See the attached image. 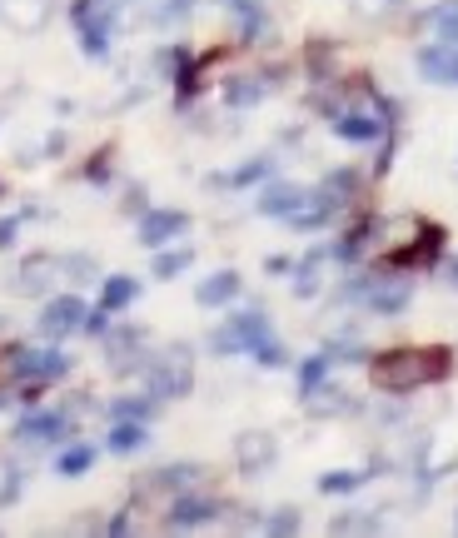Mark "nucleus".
<instances>
[{"instance_id": "obj_29", "label": "nucleus", "mask_w": 458, "mask_h": 538, "mask_svg": "<svg viewBox=\"0 0 458 538\" xmlns=\"http://www.w3.org/2000/svg\"><path fill=\"white\" fill-rule=\"evenodd\" d=\"M249 359H254L260 369H290V350H284V344L274 340V334H264V340L249 350Z\"/></svg>"}, {"instance_id": "obj_17", "label": "nucleus", "mask_w": 458, "mask_h": 538, "mask_svg": "<svg viewBox=\"0 0 458 538\" xmlns=\"http://www.w3.org/2000/svg\"><path fill=\"white\" fill-rule=\"evenodd\" d=\"M70 374V354H60L56 344L50 350H30V374L25 384H56V379Z\"/></svg>"}, {"instance_id": "obj_32", "label": "nucleus", "mask_w": 458, "mask_h": 538, "mask_svg": "<svg viewBox=\"0 0 458 538\" xmlns=\"http://www.w3.org/2000/svg\"><path fill=\"white\" fill-rule=\"evenodd\" d=\"M349 10L359 20H389L393 10H403V0H349Z\"/></svg>"}, {"instance_id": "obj_13", "label": "nucleus", "mask_w": 458, "mask_h": 538, "mask_svg": "<svg viewBox=\"0 0 458 538\" xmlns=\"http://www.w3.org/2000/svg\"><path fill=\"white\" fill-rule=\"evenodd\" d=\"M329 130H334L339 140H349V145H374V140H383V115L374 105H369V110H344V115L329 120Z\"/></svg>"}, {"instance_id": "obj_30", "label": "nucleus", "mask_w": 458, "mask_h": 538, "mask_svg": "<svg viewBox=\"0 0 458 538\" xmlns=\"http://www.w3.org/2000/svg\"><path fill=\"white\" fill-rule=\"evenodd\" d=\"M95 463V449L90 444H70V449H60V459H56V469L66 473V479H80L85 469Z\"/></svg>"}, {"instance_id": "obj_38", "label": "nucleus", "mask_w": 458, "mask_h": 538, "mask_svg": "<svg viewBox=\"0 0 458 538\" xmlns=\"http://www.w3.org/2000/svg\"><path fill=\"white\" fill-rule=\"evenodd\" d=\"M25 225V215H10V219H0V249L5 245H15V229Z\"/></svg>"}, {"instance_id": "obj_5", "label": "nucleus", "mask_w": 458, "mask_h": 538, "mask_svg": "<svg viewBox=\"0 0 458 538\" xmlns=\"http://www.w3.org/2000/svg\"><path fill=\"white\" fill-rule=\"evenodd\" d=\"M314 195H319V205H324L334 219H349L359 209V199H364V175L349 170V165H344V170H329L314 185Z\"/></svg>"}, {"instance_id": "obj_28", "label": "nucleus", "mask_w": 458, "mask_h": 538, "mask_svg": "<svg viewBox=\"0 0 458 538\" xmlns=\"http://www.w3.org/2000/svg\"><path fill=\"white\" fill-rule=\"evenodd\" d=\"M359 483H369L364 469H329L324 479H319V493H329V499H334V493H354Z\"/></svg>"}, {"instance_id": "obj_22", "label": "nucleus", "mask_w": 458, "mask_h": 538, "mask_svg": "<svg viewBox=\"0 0 458 538\" xmlns=\"http://www.w3.org/2000/svg\"><path fill=\"white\" fill-rule=\"evenodd\" d=\"M145 419H110V434H105V449L110 453H135L145 449Z\"/></svg>"}, {"instance_id": "obj_16", "label": "nucleus", "mask_w": 458, "mask_h": 538, "mask_svg": "<svg viewBox=\"0 0 458 538\" xmlns=\"http://www.w3.org/2000/svg\"><path fill=\"white\" fill-rule=\"evenodd\" d=\"M300 399H304V409L314 419H334V414H354V409H359V399H349V389L329 384V379L314 389V394H300Z\"/></svg>"}, {"instance_id": "obj_40", "label": "nucleus", "mask_w": 458, "mask_h": 538, "mask_svg": "<svg viewBox=\"0 0 458 538\" xmlns=\"http://www.w3.org/2000/svg\"><path fill=\"white\" fill-rule=\"evenodd\" d=\"M449 279H453V289H458V259H453V274H449Z\"/></svg>"}, {"instance_id": "obj_19", "label": "nucleus", "mask_w": 458, "mask_h": 538, "mask_svg": "<svg viewBox=\"0 0 458 538\" xmlns=\"http://www.w3.org/2000/svg\"><path fill=\"white\" fill-rule=\"evenodd\" d=\"M229 330L234 334H239V344H244V354H249L254 350V344H260L264 340V334H274V324H270V314H264V310H234L229 314Z\"/></svg>"}, {"instance_id": "obj_1", "label": "nucleus", "mask_w": 458, "mask_h": 538, "mask_svg": "<svg viewBox=\"0 0 458 538\" xmlns=\"http://www.w3.org/2000/svg\"><path fill=\"white\" fill-rule=\"evenodd\" d=\"M369 384L379 394H393V399H409L419 389H433V384H449L453 379V350L449 344H393V350H379L369 354Z\"/></svg>"}, {"instance_id": "obj_33", "label": "nucleus", "mask_w": 458, "mask_h": 538, "mask_svg": "<svg viewBox=\"0 0 458 538\" xmlns=\"http://www.w3.org/2000/svg\"><path fill=\"white\" fill-rule=\"evenodd\" d=\"M383 519H364V513H339L334 523H329V533H379Z\"/></svg>"}, {"instance_id": "obj_8", "label": "nucleus", "mask_w": 458, "mask_h": 538, "mask_svg": "<svg viewBox=\"0 0 458 538\" xmlns=\"http://www.w3.org/2000/svg\"><path fill=\"white\" fill-rule=\"evenodd\" d=\"M309 199H314V189H304V185H290V179H264L260 195H254V209L270 215V219H290V215H300Z\"/></svg>"}, {"instance_id": "obj_2", "label": "nucleus", "mask_w": 458, "mask_h": 538, "mask_svg": "<svg viewBox=\"0 0 458 538\" xmlns=\"http://www.w3.org/2000/svg\"><path fill=\"white\" fill-rule=\"evenodd\" d=\"M145 389L165 404V399H179L189 394V384H195V369H189V350H179V344H169L165 354H150L145 359Z\"/></svg>"}, {"instance_id": "obj_11", "label": "nucleus", "mask_w": 458, "mask_h": 538, "mask_svg": "<svg viewBox=\"0 0 458 538\" xmlns=\"http://www.w3.org/2000/svg\"><path fill=\"white\" fill-rule=\"evenodd\" d=\"M413 66H419V76L429 80V86H458V46L429 40V46H419Z\"/></svg>"}, {"instance_id": "obj_20", "label": "nucleus", "mask_w": 458, "mask_h": 538, "mask_svg": "<svg viewBox=\"0 0 458 538\" xmlns=\"http://www.w3.org/2000/svg\"><path fill=\"white\" fill-rule=\"evenodd\" d=\"M135 299H140V279H130V274H105V284H100V310L120 314V310H130Z\"/></svg>"}, {"instance_id": "obj_21", "label": "nucleus", "mask_w": 458, "mask_h": 538, "mask_svg": "<svg viewBox=\"0 0 458 538\" xmlns=\"http://www.w3.org/2000/svg\"><path fill=\"white\" fill-rule=\"evenodd\" d=\"M274 175V155H254V160H244L234 175H215L209 185H229V189H249V185H264V179Z\"/></svg>"}, {"instance_id": "obj_3", "label": "nucleus", "mask_w": 458, "mask_h": 538, "mask_svg": "<svg viewBox=\"0 0 458 538\" xmlns=\"http://www.w3.org/2000/svg\"><path fill=\"white\" fill-rule=\"evenodd\" d=\"M364 304L369 314H379V320H399L403 310L413 304V279L409 269H389V265H374V279H369L364 289Z\"/></svg>"}, {"instance_id": "obj_39", "label": "nucleus", "mask_w": 458, "mask_h": 538, "mask_svg": "<svg viewBox=\"0 0 458 538\" xmlns=\"http://www.w3.org/2000/svg\"><path fill=\"white\" fill-rule=\"evenodd\" d=\"M264 269H270V274H284V269H294V259H290V255H270V259H264Z\"/></svg>"}, {"instance_id": "obj_37", "label": "nucleus", "mask_w": 458, "mask_h": 538, "mask_svg": "<svg viewBox=\"0 0 458 538\" xmlns=\"http://www.w3.org/2000/svg\"><path fill=\"white\" fill-rule=\"evenodd\" d=\"M110 170H115L110 150H95V160L85 165V179H90V185H105V179H110Z\"/></svg>"}, {"instance_id": "obj_9", "label": "nucleus", "mask_w": 458, "mask_h": 538, "mask_svg": "<svg viewBox=\"0 0 458 538\" xmlns=\"http://www.w3.org/2000/svg\"><path fill=\"white\" fill-rule=\"evenodd\" d=\"M85 299L80 294H56V299L46 304V314H40V334H46V340H66V334H80L85 330Z\"/></svg>"}, {"instance_id": "obj_12", "label": "nucleus", "mask_w": 458, "mask_h": 538, "mask_svg": "<svg viewBox=\"0 0 458 538\" xmlns=\"http://www.w3.org/2000/svg\"><path fill=\"white\" fill-rule=\"evenodd\" d=\"M15 439L20 444H50V439H70V414L66 409H30L25 419L15 424Z\"/></svg>"}, {"instance_id": "obj_15", "label": "nucleus", "mask_w": 458, "mask_h": 538, "mask_svg": "<svg viewBox=\"0 0 458 538\" xmlns=\"http://www.w3.org/2000/svg\"><path fill=\"white\" fill-rule=\"evenodd\" d=\"M274 434H260V429H249V434H239V444H234V459H239V473H260L264 463H274Z\"/></svg>"}, {"instance_id": "obj_7", "label": "nucleus", "mask_w": 458, "mask_h": 538, "mask_svg": "<svg viewBox=\"0 0 458 538\" xmlns=\"http://www.w3.org/2000/svg\"><path fill=\"white\" fill-rule=\"evenodd\" d=\"M374 229H379V219L374 215H359V219H349L344 229H339L334 239H329V259H334V265H359V259L369 255V249H374Z\"/></svg>"}, {"instance_id": "obj_23", "label": "nucleus", "mask_w": 458, "mask_h": 538, "mask_svg": "<svg viewBox=\"0 0 458 538\" xmlns=\"http://www.w3.org/2000/svg\"><path fill=\"white\" fill-rule=\"evenodd\" d=\"M30 374V344H0V389H20Z\"/></svg>"}, {"instance_id": "obj_25", "label": "nucleus", "mask_w": 458, "mask_h": 538, "mask_svg": "<svg viewBox=\"0 0 458 538\" xmlns=\"http://www.w3.org/2000/svg\"><path fill=\"white\" fill-rule=\"evenodd\" d=\"M155 409H159V399L150 394V389H145V394L110 399V404H105V414H110V419H145V424H150V419H155Z\"/></svg>"}, {"instance_id": "obj_18", "label": "nucleus", "mask_w": 458, "mask_h": 538, "mask_svg": "<svg viewBox=\"0 0 458 538\" xmlns=\"http://www.w3.org/2000/svg\"><path fill=\"white\" fill-rule=\"evenodd\" d=\"M429 25L443 46H458V0H439V5L419 10V30Z\"/></svg>"}, {"instance_id": "obj_6", "label": "nucleus", "mask_w": 458, "mask_h": 538, "mask_svg": "<svg viewBox=\"0 0 458 538\" xmlns=\"http://www.w3.org/2000/svg\"><path fill=\"white\" fill-rule=\"evenodd\" d=\"M219 513H225V503H219L215 493L179 489L175 499H169V509H165V529H169V533H179V529H199V523L219 519Z\"/></svg>"}, {"instance_id": "obj_14", "label": "nucleus", "mask_w": 458, "mask_h": 538, "mask_svg": "<svg viewBox=\"0 0 458 538\" xmlns=\"http://www.w3.org/2000/svg\"><path fill=\"white\" fill-rule=\"evenodd\" d=\"M239 294H244L239 269H219V274H209V279H199L195 304H199V310H225V304L239 299Z\"/></svg>"}, {"instance_id": "obj_26", "label": "nucleus", "mask_w": 458, "mask_h": 538, "mask_svg": "<svg viewBox=\"0 0 458 538\" xmlns=\"http://www.w3.org/2000/svg\"><path fill=\"white\" fill-rule=\"evenodd\" d=\"M234 10V20H239V36L244 40H260L264 25H270V15H264V0H225Z\"/></svg>"}, {"instance_id": "obj_36", "label": "nucleus", "mask_w": 458, "mask_h": 538, "mask_svg": "<svg viewBox=\"0 0 458 538\" xmlns=\"http://www.w3.org/2000/svg\"><path fill=\"white\" fill-rule=\"evenodd\" d=\"M209 350L219 359H234V354H244V344H239V334H234L229 324H219V330H209Z\"/></svg>"}, {"instance_id": "obj_27", "label": "nucleus", "mask_w": 458, "mask_h": 538, "mask_svg": "<svg viewBox=\"0 0 458 538\" xmlns=\"http://www.w3.org/2000/svg\"><path fill=\"white\" fill-rule=\"evenodd\" d=\"M294 374H300V394H314L319 384H324L329 374H334V359H329V350H319V354H309L300 369H294Z\"/></svg>"}, {"instance_id": "obj_4", "label": "nucleus", "mask_w": 458, "mask_h": 538, "mask_svg": "<svg viewBox=\"0 0 458 538\" xmlns=\"http://www.w3.org/2000/svg\"><path fill=\"white\" fill-rule=\"evenodd\" d=\"M70 20H76V30H80L85 56H95V60L110 56L115 20H110V10H105V0H70Z\"/></svg>"}, {"instance_id": "obj_34", "label": "nucleus", "mask_w": 458, "mask_h": 538, "mask_svg": "<svg viewBox=\"0 0 458 538\" xmlns=\"http://www.w3.org/2000/svg\"><path fill=\"white\" fill-rule=\"evenodd\" d=\"M50 265H56L50 255H36L25 269H20V274H25V279H20V289H30V294H36V289H46V284H50V274H46V269H50Z\"/></svg>"}, {"instance_id": "obj_24", "label": "nucleus", "mask_w": 458, "mask_h": 538, "mask_svg": "<svg viewBox=\"0 0 458 538\" xmlns=\"http://www.w3.org/2000/svg\"><path fill=\"white\" fill-rule=\"evenodd\" d=\"M264 76H234V80H225V105L229 110H249V105H260L264 100Z\"/></svg>"}, {"instance_id": "obj_35", "label": "nucleus", "mask_w": 458, "mask_h": 538, "mask_svg": "<svg viewBox=\"0 0 458 538\" xmlns=\"http://www.w3.org/2000/svg\"><path fill=\"white\" fill-rule=\"evenodd\" d=\"M264 533H300L304 529V519H300V509H274L270 519L260 523Z\"/></svg>"}, {"instance_id": "obj_31", "label": "nucleus", "mask_w": 458, "mask_h": 538, "mask_svg": "<svg viewBox=\"0 0 458 538\" xmlns=\"http://www.w3.org/2000/svg\"><path fill=\"white\" fill-rule=\"evenodd\" d=\"M189 249H165V255H155V279H175V274L189 269Z\"/></svg>"}, {"instance_id": "obj_10", "label": "nucleus", "mask_w": 458, "mask_h": 538, "mask_svg": "<svg viewBox=\"0 0 458 538\" xmlns=\"http://www.w3.org/2000/svg\"><path fill=\"white\" fill-rule=\"evenodd\" d=\"M185 229H189L185 209H145V215H140V235H135V239H140L145 249H165L169 239H179Z\"/></svg>"}]
</instances>
